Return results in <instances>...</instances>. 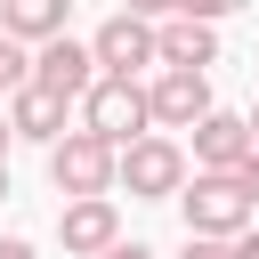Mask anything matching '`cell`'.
<instances>
[{"label":"cell","mask_w":259,"mask_h":259,"mask_svg":"<svg viewBox=\"0 0 259 259\" xmlns=\"http://www.w3.org/2000/svg\"><path fill=\"white\" fill-rule=\"evenodd\" d=\"M113 186H130V202H178L186 186V146L170 130H146L130 146H113Z\"/></svg>","instance_id":"cell-1"},{"label":"cell","mask_w":259,"mask_h":259,"mask_svg":"<svg viewBox=\"0 0 259 259\" xmlns=\"http://www.w3.org/2000/svg\"><path fill=\"white\" fill-rule=\"evenodd\" d=\"M178 219H186V235L235 243V235L251 227V194L235 186V170H194V178L178 186Z\"/></svg>","instance_id":"cell-2"},{"label":"cell","mask_w":259,"mask_h":259,"mask_svg":"<svg viewBox=\"0 0 259 259\" xmlns=\"http://www.w3.org/2000/svg\"><path fill=\"white\" fill-rule=\"evenodd\" d=\"M81 130H97L105 146H130V138H146V130H154L146 81H113V73H97V81L81 89Z\"/></svg>","instance_id":"cell-3"},{"label":"cell","mask_w":259,"mask_h":259,"mask_svg":"<svg viewBox=\"0 0 259 259\" xmlns=\"http://www.w3.org/2000/svg\"><path fill=\"white\" fill-rule=\"evenodd\" d=\"M49 186H57L65 202H81V194H113V146H105L97 130H65V138L49 146Z\"/></svg>","instance_id":"cell-4"},{"label":"cell","mask_w":259,"mask_h":259,"mask_svg":"<svg viewBox=\"0 0 259 259\" xmlns=\"http://www.w3.org/2000/svg\"><path fill=\"white\" fill-rule=\"evenodd\" d=\"M89 57H97V73H113V81H138L146 65H162V49H154V24L146 16H105L97 32H89Z\"/></svg>","instance_id":"cell-5"},{"label":"cell","mask_w":259,"mask_h":259,"mask_svg":"<svg viewBox=\"0 0 259 259\" xmlns=\"http://www.w3.org/2000/svg\"><path fill=\"white\" fill-rule=\"evenodd\" d=\"M57 243H65V259H105V251L121 243V210H113V194H81V202H65V210H57Z\"/></svg>","instance_id":"cell-6"},{"label":"cell","mask_w":259,"mask_h":259,"mask_svg":"<svg viewBox=\"0 0 259 259\" xmlns=\"http://www.w3.org/2000/svg\"><path fill=\"white\" fill-rule=\"evenodd\" d=\"M146 105H154V130H194L210 113V73H186V65H162L146 81Z\"/></svg>","instance_id":"cell-7"},{"label":"cell","mask_w":259,"mask_h":259,"mask_svg":"<svg viewBox=\"0 0 259 259\" xmlns=\"http://www.w3.org/2000/svg\"><path fill=\"white\" fill-rule=\"evenodd\" d=\"M32 81L81 105V89L97 81V57H89V40H73V32H57V40H40V49H32Z\"/></svg>","instance_id":"cell-8"},{"label":"cell","mask_w":259,"mask_h":259,"mask_svg":"<svg viewBox=\"0 0 259 259\" xmlns=\"http://www.w3.org/2000/svg\"><path fill=\"white\" fill-rule=\"evenodd\" d=\"M65 113H73V97H57V89H40V81H24V89L8 97V130H16L24 146H57V138H65Z\"/></svg>","instance_id":"cell-9"},{"label":"cell","mask_w":259,"mask_h":259,"mask_svg":"<svg viewBox=\"0 0 259 259\" xmlns=\"http://www.w3.org/2000/svg\"><path fill=\"white\" fill-rule=\"evenodd\" d=\"M243 154H251V121L227 113V105H210V113L194 121V170H235Z\"/></svg>","instance_id":"cell-10"},{"label":"cell","mask_w":259,"mask_h":259,"mask_svg":"<svg viewBox=\"0 0 259 259\" xmlns=\"http://www.w3.org/2000/svg\"><path fill=\"white\" fill-rule=\"evenodd\" d=\"M154 49H162V65L210 73V65H219V24H194V16H162V24H154Z\"/></svg>","instance_id":"cell-11"},{"label":"cell","mask_w":259,"mask_h":259,"mask_svg":"<svg viewBox=\"0 0 259 259\" xmlns=\"http://www.w3.org/2000/svg\"><path fill=\"white\" fill-rule=\"evenodd\" d=\"M65 16H73V0H0V32H8V40H24V49L57 40V32H65Z\"/></svg>","instance_id":"cell-12"},{"label":"cell","mask_w":259,"mask_h":259,"mask_svg":"<svg viewBox=\"0 0 259 259\" xmlns=\"http://www.w3.org/2000/svg\"><path fill=\"white\" fill-rule=\"evenodd\" d=\"M24 81H32V49H24V40H8V32H0V97H16V89H24Z\"/></svg>","instance_id":"cell-13"},{"label":"cell","mask_w":259,"mask_h":259,"mask_svg":"<svg viewBox=\"0 0 259 259\" xmlns=\"http://www.w3.org/2000/svg\"><path fill=\"white\" fill-rule=\"evenodd\" d=\"M170 16H194V24H219V16H235V0H178Z\"/></svg>","instance_id":"cell-14"},{"label":"cell","mask_w":259,"mask_h":259,"mask_svg":"<svg viewBox=\"0 0 259 259\" xmlns=\"http://www.w3.org/2000/svg\"><path fill=\"white\" fill-rule=\"evenodd\" d=\"M178 259H235V243H219V235H186Z\"/></svg>","instance_id":"cell-15"},{"label":"cell","mask_w":259,"mask_h":259,"mask_svg":"<svg viewBox=\"0 0 259 259\" xmlns=\"http://www.w3.org/2000/svg\"><path fill=\"white\" fill-rule=\"evenodd\" d=\"M235 186H243V194H251V210H259V146H251V154L235 162Z\"/></svg>","instance_id":"cell-16"},{"label":"cell","mask_w":259,"mask_h":259,"mask_svg":"<svg viewBox=\"0 0 259 259\" xmlns=\"http://www.w3.org/2000/svg\"><path fill=\"white\" fill-rule=\"evenodd\" d=\"M170 8H178V0H121V16H146V24H162Z\"/></svg>","instance_id":"cell-17"},{"label":"cell","mask_w":259,"mask_h":259,"mask_svg":"<svg viewBox=\"0 0 259 259\" xmlns=\"http://www.w3.org/2000/svg\"><path fill=\"white\" fill-rule=\"evenodd\" d=\"M0 259H40V251H32L24 235H0Z\"/></svg>","instance_id":"cell-18"},{"label":"cell","mask_w":259,"mask_h":259,"mask_svg":"<svg viewBox=\"0 0 259 259\" xmlns=\"http://www.w3.org/2000/svg\"><path fill=\"white\" fill-rule=\"evenodd\" d=\"M235 259H259V227H243V235H235Z\"/></svg>","instance_id":"cell-19"},{"label":"cell","mask_w":259,"mask_h":259,"mask_svg":"<svg viewBox=\"0 0 259 259\" xmlns=\"http://www.w3.org/2000/svg\"><path fill=\"white\" fill-rule=\"evenodd\" d=\"M105 259H154V251H146V243H113Z\"/></svg>","instance_id":"cell-20"},{"label":"cell","mask_w":259,"mask_h":259,"mask_svg":"<svg viewBox=\"0 0 259 259\" xmlns=\"http://www.w3.org/2000/svg\"><path fill=\"white\" fill-rule=\"evenodd\" d=\"M8 146H16V130H8V113H0V162H8Z\"/></svg>","instance_id":"cell-21"},{"label":"cell","mask_w":259,"mask_h":259,"mask_svg":"<svg viewBox=\"0 0 259 259\" xmlns=\"http://www.w3.org/2000/svg\"><path fill=\"white\" fill-rule=\"evenodd\" d=\"M243 121H251V146H259V97H251V113H243Z\"/></svg>","instance_id":"cell-22"},{"label":"cell","mask_w":259,"mask_h":259,"mask_svg":"<svg viewBox=\"0 0 259 259\" xmlns=\"http://www.w3.org/2000/svg\"><path fill=\"white\" fill-rule=\"evenodd\" d=\"M0 194H8V162H0Z\"/></svg>","instance_id":"cell-23"}]
</instances>
